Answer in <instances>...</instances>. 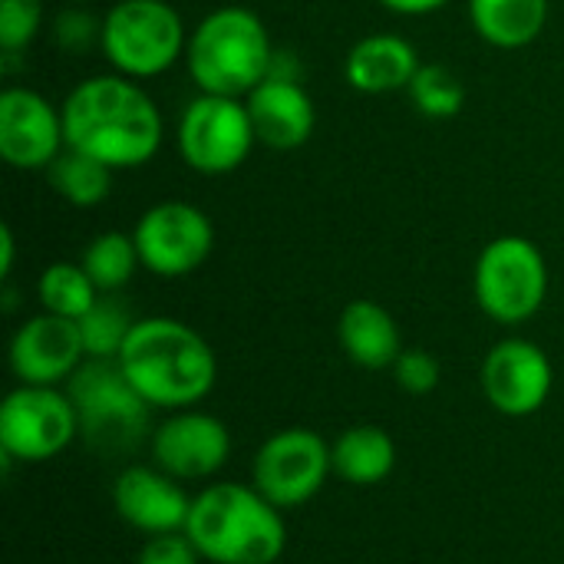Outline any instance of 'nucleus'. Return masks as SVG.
<instances>
[{"label":"nucleus","instance_id":"f257e3e1","mask_svg":"<svg viewBox=\"0 0 564 564\" xmlns=\"http://www.w3.org/2000/svg\"><path fill=\"white\" fill-rule=\"evenodd\" d=\"M66 145L99 159L112 172L149 165L165 139L152 96L122 73L89 76L63 99Z\"/></svg>","mask_w":564,"mask_h":564},{"label":"nucleus","instance_id":"f03ea898","mask_svg":"<svg viewBox=\"0 0 564 564\" xmlns=\"http://www.w3.org/2000/svg\"><path fill=\"white\" fill-rule=\"evenodd\" d=\"M119 367L152 410H192L218 380L212 344L175 317H142L119 350Z\"/></svg>","mask_w":564,"mask_h":564},{"label":"nucleus","instance_id":"7ed1b4c3","mask_svg":"<svg viewBox=\"0 0 564 564\" xmlns=\"http://www.w3.org/2000/svg\"><path fill=\"white\" fill-rule=\"evenodd\" d=\"M185 535L212 564H274L288 545V522L254 486L212 482L192 496Z\"/></svg>","mask_w":564,"mask_h":564},{"label":"nucleus","instance_id":"20e7f679","mask_svg":"<svg viewBox=\"0 0 564 564\" xmlns=\"http://www.w3.org/2000/svg\"><path fill=\"white\" fill-rule=\"evenodd\" d=\"M274 43L264 20L248 7H218L188 33L185 66L198 93L245 99L271 76Z\"/></svg>","mask_w":564,"mask_h":564},{"label":"nucleus","instance_id":"39448f33","mask_svg":"<svg viewBox=\"0 0 564 564\" xmlns=\"http://www.w3.org/2000/svg\"><path fill=\"white\" fill-rule=\"evenodd\" d=\"M83 443L99 456H126L152 440V406L126 380L119 360L86 357L66 380Z\"/></svg>","mask_w":564,"mask_h":564},{"label":"nucleus","instance_id":"423d86ee","mask_svg":"<svg viewBox=\"0 0 564 564\" xmlns=\"http://www.w3.org/2000/svg\"><path fill=\"white\" fill-rule=\"evenodd\" d=\"M185 23L169 0H119L102 17L99 50L129 79L169 73L185 56Z\"/></svg>","mask_w":564,"mask_h":564},{"label":"nucleus","instance_id":"0eeeda50","mask_svg":"<svg viewBox=\"0 0 564 564\" xmlns=\"http://www.w3.org/2000/svg\"><path fill=\"white\" fill-rule=\"evenodd\" d=\"M473 291L489 321L519 327L532 321L549 297L545 254L522 235L492 238L476 261Z\"/></svg>","mask_w":564,"mask_h":564},{"label":"nucleus","instance_id":"6e6552de","mask_svg":"<svg viewBox=\"0 0 564 564\" xmlns=\"http://www.w3.org/2000/svg\"><path fill=\"white\" fill-rule=\"evenodd\" d=\"M178 155L202 175H228L251 155L258 135L245 99L198 93L178 116Z\"/></svg>","mask_w":564,"mask_h":564},{"label":"nucleus","instance_id":"1a4fd4ad","mask_svg":"<svg viewBox=\"0 0 564 564\" xmlns=\"http://www.w3.org/2000/svg\"><path fill=\"white\" fill-rule=\"evenodd\" d=\"M79 436L66 390L20 383L0 403V453L13 463H46Z\"/></svg>","mask_w":564,"mask_h":564},{"label":"nucleus","instance_id":"9d476101","mask_svg":"<svg viewBox=\"0 0 564 564\" xmlns=\"http://www.w3.org/2000/svg\"><path fill=\"white\" fill-rule=\"evenodd\" d=\"M327 476H334L330 443L307 426L271 433L251 463V486L281 512L311 502L324 489Z\"/></svg>","mask_w":564,"mask_h":564},{"label":"nucleus","instance_id":"9b49d317","mask_svg":"<svg viewBox=\"0 0 564 564\" xmlns=\"http://www.w3.org/2000/svg\"><path fill=\"white\" fill-rule=\"evenodd\" d=\"M132 238L142 268L155 278H185L215 251L212 218L198 205L178 198L145 208Z\"/></svg>","mask_w":564,"mask_h":564},{"label":"nucleus","instance_id":"f8f14e48","mask_svg":"<svg viewBox=\"0 0 564 564\" xmlns=\"http://www.w3.org/2000/svg\"><path fill=\"white\" fill-rule=\"evenodd\" d=\"M555 387V370L549 354L525 340L506 337L482 360V393L489 406L502 416L522 420L539 413Z\"/></svg>","mask_w":564,"mask_h":564},{"label":"nucleus","instance_id":"ddd939ff","mask_svg":"<svg viewBox=\"0 0 564 564\" xmlns=\"http://www.w3.org/2000/svg\"><path fill=\"white\" fill-rule=\"evenodd\" d=\"M63 149V109L36 89L7 86L0 93V159L20 172H46Z\"/></svg>","mask_w":564,"mask_h":564},{"label":"nucleus","instance_id":"4468645a","mask_svg":"<svg viewBox=\"0 0 564 564\" xmlns=\"http://www.w3.org/2000/svg\"><path fill=\"white\" fill-rule=\"evenodd\" d=\"M149 449L159 469L182 482H198L225 469L231 456V433L212 413L175 410L152 430Z\"/></svg>","mask_w":564,"mask_h":564},{"label":"nucleus","instance_id":"2eb2a0df","mask_svg":"<svg viewBox=\"0 0 564 564\" xmlns=\"http://www.w3.org/2000/svg\"><path fill=\"white\" fill-rule=\"evenodd\" d=\"M86 360L79 324L56 314H36L10 337V370L20 383L56 387L66 383Z\"/></svg>","mask_w":564,"mask_h":564},{"label":"nucleus","instance_id":"dca6fc26","mask_svg":"<svg viewBox=\"0 0 564 564\" xmlns=\"http://www.w3.org/2000/svg\"><path fill=\"white\" fill-rule=\"evenodd\" d=\"M112 506L129 529L142 535H165L185 532L192 496L182 489V479L159 466H126L112 482Z\"/></svg>","mask_w":564,"mask_h":564},{"label":"nucleus","instance_id":"f3484780","mask_svg":"<svg viewBox=\"0 0 564 564\" xmlns=\"http://www.w3.org/2000/svg\"><path fill=\"white\" fill-rule=\"evenodd\" d=\"M245 102H248L258 142L274 152L301 149L314 135L317 109H314L311 93L301 86V79L268 76L261 86H254L245 96Z\"/></svg>","mask_w":564,"mask_h":564},{"label":"nucleus","instance_id":"a211bd4d","mask_svg":"<svg viewBox=\"0 0 564 564\" xmlns=\"http://www.w3.org/2000/svg\"><path fill=\"white\" fill-rule=\"evenodd\" d=\"M420 66L423 63L416 56V46L406 36L370 33L350 46V53L344 59V76L357 93L383 96V93L410 89Z\"/></svg>","mask_w":564,"mask_h":564},{"label":"nucleus","instance_id":"6ab92c4d","mask_svg":"<svg viewBox=\"0 0 564 564\" xmlns=\"http://www.w3.org/2000/svg\"><path fill=\"white\" fill-rule=\"evenodd\" d=\"M340 350L364 370H393L403 354V337L397 317L377 301H350L337 321Z\"/></svg>","mask_w":564,"mask_h":564},{"label":"nucleus","instance_id":"aec40b11","mask_svg":"<svg viewBox=\"0 0 564 564\" xmlns=\"http://www.w3.org/2000/svg\"><path fill=\"white\" fill-rule=\"evenodd\" d=\"M334 476L350 486H377L397 469V443L383 426H350L330 443Z\"/></svg>","mask_w":564,"mask_h":564},{"label":"nucleus","instance_id":"412c9836","mask_svg":"<svg viewBox=\"0 0 564 564\" xmlns=\"http://www.w3.org/2000/svg\"><path fill=\"white\" fill-rule=\"evenodd\" d=\"M476 33L499 50H522L549 23V0H469Z\"/></svg>","mask_w":564,"mask_h":564},{"label":"nucleus","instance_id":"4be33fe9","mask_svg":"<svg viewBox=\"0 0 564 564\" xmlns=\"http://www.w3.org/2000/svg\"><path fill=\"white\" fill-rule=\"evenodd\" d=\"M46 185L76 208H96L112 192V169L76 149H63L46 169Z\"/></svg>","mask_w":564,"mask_h":564},{"label":"nucleus","instance_id":"5701e85b","mask_svg":"<svg viewBox=\"0 0 564 564\" xmlns=\"http://www.w3.org/2000/svg\"><path fill=\"white\" fill-rule=\"evenodd\" d=\"M36 301L46 314L79 321L99 301V288L93 284V278L86 274L83 264L53 261L43 268V274L36 281Z\"/></svg>","mask_w":564,"mask_h":564},{"label":"nucleus","instance_id":"b1692460","mask_svg":"<svg viewBox=\"0 0 564 564\" xmlns=\"http://www.w3.org/2000/svg\"><path fill=\"white\" fill-rule=\"evenodd\" d=\"M79 264L86 268L93 284L99 288V294L122 291L132 281L135 268H142L139 251H135V238L126 235V231H102V235H96L86 245Z\"/></svg>","mask_w":564,"mask_h":564},{"label":"nucleus","instance_id":"393cba45","mask_svg":"<svg viewBox=\"0 0 564 564\" xmlns=\"http://www.w3.org/2000/svg\"><path fill=\"white\" fill-rule=\"evenodd\" d=\"M76 324H79L86 357H96V360H116L129 340V330L135 327L132 311L116 294H99V301Z\"/></svg>","mask_w":564,"mask_h":564},{"label":"nucleus","instance_id":"a878e982","mask_svg":"<svg viewBox=\"0 0 564 564\" xmlns=\"http://www.w3.org/2000/svg\"><path fill=\"white\" fill-rule=\"evenodd\" d=\"M406 93L416 112H423L426 119H453L466 106V86L453 69L440 63H423Z\"/></svg>","mask_w":564,"mask_h":564},{"label":"nucleus","instance_id":"bb28decb","mask_svg":"<svg viewBox=\"0 0 564 564\" xmlns=\"http://www.w3.org/2000/svg\"><path fill=\"white\" fill-rule=\"evenodd\" d=\"M43 26V0H0V50H26Z\"/></svg>","mask_w":564,"mask_h":564},{"label":"nucleus","instance_id":"cd10ccee","mask_svg":"<svg viewBox=\"0 0 564 564\" xmlns=\"http://www.w3.org/2000/svg\"><path fill=\"white\" fill-rule=\"evenodd\" d=\"M393 377H397L400 390H406V393H413V397H426V393H433V390L440 387L443 367H440V360H436L430 350L413 347V350H403V354L397 357Z\"/></svg>","mask_w":564,"mask_h":564},{"label":"nucleus","instance_id":"c85d7f7f","mask_svg":"<svg viewBox=\"0 0 564 564\" xmlns=\"http://www.w3.org/2000/svg\"><path fill=\"white\" fill-rule=\"evenodd\" d=\"M202 555L192 545L185 532H165V535H149V542L139 552V564H198Z\"/></svg>","mask_w":564,"mask_h":564},{"label":"nucleus","instance_id":"c756f323","mask_svg":"<svg viewBox=\"0 0 564 564\" xmlns=\"http://www.w3.org/2000/svg\"><path fill=\"white\" fill-rule=\"evenodd\" d=\"M102 36V20H96L89 10H66L56 20V40L69 53H83Z\"/></svg>","mask_w":564,"mask_h":564},{"label":"nucleus","instance_id":"7c9ffc66","mask_svg":"<svg viewBox=\"0 0 564 564\" xmlns=\"http://www.w3.org/2000/svg\"><path fill=\"white\" fill-rule=\"evenodd\" d=\"M390 13H400V17H426V13H436L443 10L449 0H380Z\"/></svg>","mask_w":564,"mask_h":564},{"label":"nucleus","instance_id":"2f4dec72","mask_svg":"<svg viewBox=\"0 0 564 564\" xmlns=\"http://www.w3.org/2000/svg\"><path fill=\"white\" fill-rule=\"evenodd\" d=\"M17 238H13V228L10 225H3L0 228V278L7 281L10 278V271H13V258H17V245H13Z\"/></svg>","mask_w":564,"mask_h":564},{"label":"nucleus","instance_id":"473e14b6","mask_svg":"<svg viewBox=\"0 0 564 564\" xmlns=\"http://www.w3.org/2000/svg\"><path fill=\"white\" fill-rule=\"evenodd\" d=\"M66 3H86V0H66Z\"/></svg>","mask_w":564,"mask_h":564}]
</instances>
